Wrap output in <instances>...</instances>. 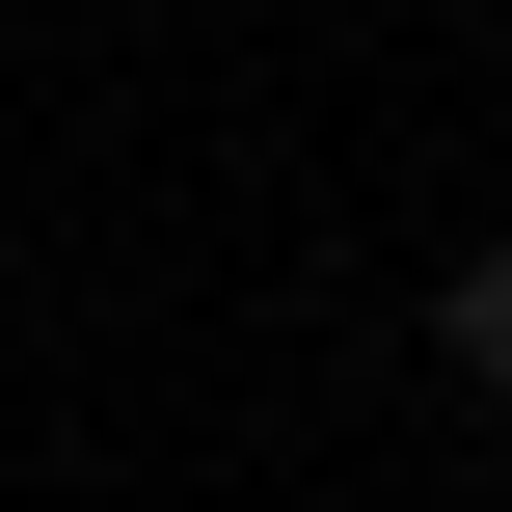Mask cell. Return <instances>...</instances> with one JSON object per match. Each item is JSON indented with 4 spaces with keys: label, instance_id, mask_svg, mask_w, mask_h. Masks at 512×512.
Segmentation results:
<instances>
[{
    "label": "cell",
    "instance_id": "6da1fadb",
    "mask_svg": "<svg viewBox=\"0 0 512 512\" xmlns=\"http://www.w3.org/2000/svg\"><path fill=\"white\" fill-rule=\"evenodd\" d=\"M432 378H486V405H512V243H459V270H432Z\"/></svg>",
    "mask_w": 512,
    "mask_h": 512
}]
</instances>
